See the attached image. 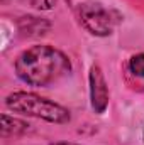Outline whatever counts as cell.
I'll return each mask as SVG.
<instances>
[{"label":"cell","mask_w":144,"mask_h":145,"mask_svg":"<svg viewBox=\"0 0 144 145\" xmlns=\"http://www.w3.org/2000/svg\"><path fill=\"white\" fill-rule=\"evenodd\" d=\"M15 72L22 83L34 88H44L70 74L71 61L63 51L48 44H37L17 56Z\"/></svg>","instance_id":"6da1fadb"},{"label":"cell","mask_w":144,"mask_h":145,"mask_svg":"<svg viewBox=\"0 0 144 145\" xmlns=\"http://www.w3.org/2000/svg\"><path fill=\"white\" fill-rule=\"evenodd\" d=\"M5 106L14 113L34 116L48 123L65 125L71 120V113L68 108H65L59 103H54L53 100L39 96L36 93L14 91L5 98Z\"/></svg>","instance_id":"7a4b0ae2"},{"label":"cell","mask_w":144,"mask_h":145,"mask_svg":"<svg viewBox=\"0 0 144 145\" xmlns=\"http://www.w3.org/2000/svg\"><path fill=\"white\" fill-rule=\"evenodd\" d=\"M78 17L81 25L93 36L107 37L114 32V27L119 22L117 12L104 7L98 2H85L78 7Z\"/></svg>","instance_id":"3957f363"},{"label":"cell","mask_w":144,"mask_h":145,"mask_svg":"<svg viewBox=\"0 0 144 145\" xmlns=\"http://www.w3.org/2000/svg\"><path fill=\"white\" fill-rule=\"evenodd\" d=\"M88 84H90V105L97 115L105 113L110 101V91L105 81L104 71L98 64H92L88 72Z\"/></svg>","instance_id":"277c9868"},{"label":"cell","mask_w":144,"mask_h":145,"mask_svg":"<svg viewBox=\"0 0 144 145\" xmlns=\"http://www.w3.org/2000/svg\"><path fill=\"white\" fill-rule=\"evenodd\" d=\"M29 123L19 120V118H14V116H9V115H2V133L3 137H19V135H24L27 130H29Z\"/></svg>","instance_id":"5b68a950"},{"label":"cell","mask_w":144,"mask_h":145,"mask_svg":"<svg viewBox=\"0 0 144 145\" xmlns=\"http://www.w3.org/2000/svg\"><path fill=\"white\" fill-rule=\"evenodd\" d=\"M20 29L26 32H29V36H42L51 29V24L44 19H37V17H22L20 19Z\"/></svg>","instance_id":"8992f818"},{"label":"cell","mask_w":144,"mask_h":145,"mask_svg":"<svg viewBox=\"0 0 144 145\" xmlns=\"http://www.w3.org/2000/svg\"><path fill=\"white\" fill-rule=\"evenodd\" d=\"M129 69H131L132 74H136L139 78H144V52L134 54L129 59Z\"/></svg>","instance_id":"52a82bcc"},{"label":"cell","mask_w":144,"mask_h":145,"mask_svg":"<svg viewBox=\"0 0 144 145\" xmlns=\"http://www.w3.org/2000/svg\"><path fill=\"white\" fill-rule=\"evenodd\" d=\"M51 145H80V144H71V142H56V144H51Z\"/></svg>","instance_id":"ba28073f"}]
</instances>
